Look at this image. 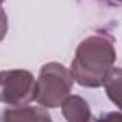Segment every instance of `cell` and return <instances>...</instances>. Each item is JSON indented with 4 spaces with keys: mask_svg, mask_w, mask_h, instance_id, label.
Listing matches in <instances>:
<instances>
[{
    "mask_svg": "<svg viewBox=\"0 0 122 122\" xmlns=\"http://www.w3.org/2000/svg\"><path fill=\"white\" fill-rule=\"evenodd\" d=\"M71 69L57 62H49L40 68L36 79V102L43 108H57L71 96L73 86Z\"/></svg>",
    "mask_w": 122,
    "mask_h": 122,
    "instance_id": "obj_2",
    "label": "cell"
},
{
    "mask_svg": "<svg viewBox=\"0 0 122 122\" xmlns=\"http://www.w3.org/2000/svg\"><path fill=\"white\" fill-rule=\"evenodd\" d=\"M116 60L115 40L108 33H95L83 39L75 52L71 72L83 88H101Z\"/></svg>",
    "mask_w": 122,
    "mask_h": 122,
    "instance_id": "obj_1",
    "label": "cell"
},
{
    "mask_svg": "<svg viewBox=\"0 0 122 122\" xmlns=\"http://www.w3.org/2000/svg\"><path fill=\"white\" fill-rule=\"evenodd\" d=\"M93 122H122V112H108L101 118L93 119Z\"/></svg>",
    "mask_w": 122,
    "mask_h": 122,
    "instance_id": "obj_7",
    "label": "cell"
},
{
    "mask_svg": "<svg viewBox=\"0 0 122 122\" xmlns=\"http://www.w3.org/2000/svg\"><path fill=\"white\" fill-rule=\"evenodd\" d=\"M2 122H53L45 108L40 106H19L3 112Z\"/></svg>",
    "mask_w": 122,
    "mask_h": 122,
    "instance_id": "obj_4",
    "label": "cell"
},
{
    "mask_svg": "<svg viewBox=\"0 0 122 122\" xmlns=\"http://www.w3.org/2000/svg\"><path fill=\"white\" fill-rule=\"evenodd\" d=\"M60 108L66 122H93L95 119L88 102L79 95H71Z\"/></svg>",
    "mask_w": 122,
    "mask_h": 122,
    "instance_id": "obj_5",
    "label": "cell"
},
{
    "mask_svg": "<svg viewBox=\"0 0 122 122\" xmlns=\"http://www.w3.org/2000/svg\"><path fill=\"white\" fill-rule=\"evenodd\" d=\"M2 101L12 108L26 106L29 102L36 101V79L25 69L2 71Z\"/></svg>",
    "mask_w": 122,
    "mask_h": 122,
    "instance_id": "obj_3",
    "label": "cell"
},
{
    "mask_svg": "<svg viewBox=\"0 0 122 122\" xmlns=\"http://www.w3.org/2000/svg\"><path fill=\"white\" fill-rule=\"evenodd\" d=\"M103 86L108 98L122 111V68H113Z\"/></svg>",
    "mask_w": 122,
    "mask_h": 122,
    "instance_id": "obj_6",
    "label": "cell"
}]
</instances>
